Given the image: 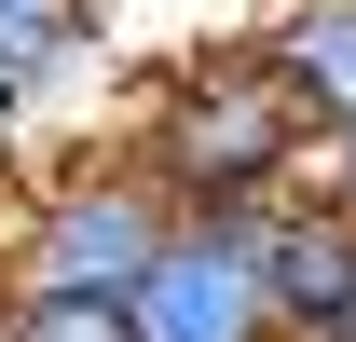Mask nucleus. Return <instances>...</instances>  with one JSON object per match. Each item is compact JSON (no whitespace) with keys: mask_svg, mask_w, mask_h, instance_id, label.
I'll list each match as a JSON object with an SVG mask.
<instances>
[{"mask_svg":"<svg viewBox=\"0 0 356 342\" xmlns=\"http://www.w3.org/2000/svg\"><path fill=\"white\" fill-rule=\"evenodd\" d=\"M124 151L151 178H165L178 219H261L288 206V192H315V110L288 83H274V55L247 42V28H220V42H178L151 55V83H137L124 110Z\"/></svg>","mask_w":356,"mask_h":342,"instance_id":"f257e3e1","label":"nucleus"},{"mask_svg":"<svg viewBox=\"0 0 356 342\" xmlns=\"http://www.w3.org/2000/svg\"><path fill=\"white\" fill-rule=\"evenodd\" d=\"M165 233H178V206L124 137L110 151H55L0 206V301H137Z\"/></svg>","mask_w":356,"mask_h":342,"instance_id":"f03ea898","label":"nucleus"},{"mask_svg":"<svg viewBox=\"0 0 356 342\" xmlns=\"http://www.w3.org/2000/svg\"><path fill=\"white\" fill-rule=\"evenodd\" d=\"M124 315H137V342H288L274 274H261V219H178Z\"/></svg>","mask_w":356,"mask_h":342,"instance_id":"7ed1b4c3","label":"nucleus"},{"mask_svg":"<svg viewBox=\"0 0 356 342\" xmlns=\"http://www.w3.org/2000/svg\"><path fill=\"white\" fill-rule=\"evenodd\" d=\"M261 274L288 342H356V206H329V192L261 206Z\"/></svg>","mask_w":356,"mask_h":342,"instance_id":"20e7f679","label":"nucleus"},{"mask_svg":"<svg viewBox=\"0 0 356 342\" xmlns=\"http://www.w3.org/2000/svg\"><path fill=\"white\" fill-rule=\"evenodd\" d=\"M96 69H124V28H110V0H0V96L42 124L69 83Z\"/></svg>","mask_w":356,"mask_h":342,"instance_id":"39448f33","label":"nucleus"},{"mask_svg":"<svg viewBox=\"0 0 356 342\" xmlns=\"http://www.w3.org/2000/svg\"><path fill=\"white\" fill-rule=\"evenodd\" d=\"M247 42H261L274 83L315 110V137L356 124V0H261V14H247Z\"/></svg>","mask_w":356,"mask_h":342,"instance_id":"423d86ee","label":"nucleus"},{"mask_svg":"<svg viewBox=\"0 0 356 342\" xmlns=\"http://www.w3.org/2000/svg\"><path fill=\"white\" fill-rule=\"evenodd\" d=\"M0 342H137L124 301H0Z\"/></svg>","mask_w":356,"mask_h":342,"instance_id":"0eeeda50","label":"nucleus"},{"mask_svg":"<svg viewBox=\"0 0 356 342\" xmlns=\"http://www.w3.org/2000/svg\"><path fill=\"white\" fill-rule=\"evenodd\" d=\"M315 192H329V206H356V124L329 137V151H315Z\"/></svg>","mask_w":356,"mask_h":342,"instance_id":"6e6552de","label":"nucleus"},{"mask_svg":"<svg viewBox=\"0 0 356 342\" xmlns=\"http://www.w3.org/2000/svg\"><path fill=\"white\" fill-rule=\"evenodd\" d=\"M14 178H28V110L0 96V192H14Z\"/></svg>","mask_w":356,"mask_h":342,"instance_id":"1a4fd4ad","label":"nucleus"}]
</instances>
